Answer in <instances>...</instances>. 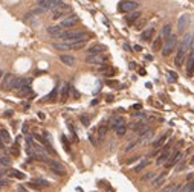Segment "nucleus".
<instances>
[{
    "mask_svg": "<svg viewBox=\"0 0 194 192\" xmlns=\"http://www.w3.org/2000/svg\"><path fill=\"white\" fill-rule=\"evenodd\" d=\"M58 38L63 40V41H67V43H81V41H87L89 35L84 31H72V29H69V31H63Z\"/></svg>",
    "mask_w": 194,
    "mask_h": 192,
    "instance_id": "f03ea898",
    "label": "nucleus"
},
{
    "mask_svg": "<svg viewBox=\"0 0 194 192\" xmlns=\"http://www.w3.org/2000/svg\"><path fill=\"white\" fill-rule=\"evenodd\" d=\"M171 29H173V26L171 25H165L164 28H162V31H161V37L165 40L167 37H170L171 35Z\"/></svg>",
    "mask_w": 194,
    "mask_h": 192,
    "instance_id": "bb28decb",
    "label": "nucleus"
},
{
    "mask_svg": "<svg viewBox=\"0 0 194 192\" xmlns=\"http://www.w3.org/2000/svg\"><path fill=\"white\" fill-rule=\"evenodd\" d=\"M31 81H32L31 78H15L12 90H20L21 87H25V85H31Z\"/></svg>",
    "mask_w": 194,
    "mask_h": 192,
    "instance_id": "ddd939ff",
    "label": "nucleus"
},
{
    "mask_svg": "<svg viewBox=\"0 0 194 192\" xmlns=\"http://www.w3.org/2000/svg\"><path fill=\"white\" fill-rule=\"evenodd\" d=\"M3 76V73H2V70H0V78H2Z\"/></svg>",
    "mask_w": 194,
    "mask_h": 192,
    "instance_id": "6e6d98bb",
    "label": "nucleus"
},
{
    "mask_svg": "<svg viewBox=\"0 0 194 192\" xmlns=\"http://www.w3.org/2000/svg\"><path fill=\"white\" fill-rule=\"evenodd\" d=\"M115 131H116V136L122 137V136H126V133H127V125H126V124H124V125H121V127H118Z\"/></svg>",
    "mask_w": 194,
    "mask_h": 192,
    "instance_id": "473e14b6",
    "label": "nucleus"
},
{
    "mask_svg": "<svg viewBox=\"0 0 194 192\" xmlns=\"http://www.w3.org/2000/svg\"><path fill=\"white\" fill-rule=\"evenodd\" d=\"M72 88H70V85L67 84V82H64L63 85H61V101L63 102H66L67 101V96H69V91H70Z\"/></svg>",
    "mask_w": 194,
    "mask_h": 192,
    "instance_id": "4be33fe9",
    "label": "nucleus"
},
{
    "mask_svg": "<svg viewBox=\"0 0 194 192\" xmlns=\"http://www.w3.org/2000/svg\"><path fill=\"white\" fill-rule=\"evenodd\" d=\"M0 140L5 142V143H11L12 142V137H11L8 130H0Z\"/></svg>",
    "mask_w": 194,
    "mask_h": 192,
    "instance_id": "b1692460",
    "label": "nucleus"
},
{
    "mask_svg": "<svg viewBox=\"0 0 194 192\" xmlns=\"http://www.w3.org/2000/svg\"><path fill=\"white\" fill-rule=\"evenodd\" d=\"M124 124H126V117H122V116H113L110 119V128H113V130H116L118 127L124 125Z\"/></svg>",
    "mask_w": 194,
    "mask_h": 192,
    "instance_id": "f8f14e48",
    "label": "nucleus"
},
{
    "mask_svg": "<svg viewBox=\"0 0 194 192\" xmlns=\"http://www.w3.org/2000/svg\"><path fill=\"white\" fill-rule=\"evenodd\" d=\"M47 165H49L51 171H52L54 174H57V175H60V177L66 175V168H64L60 162H57V160H49V162H47Z\"/></svg>",
    "mask_w": 194,
    "mask_h": 192,
    "instance_id": "6e6552de",
    "label": "nucleus"
},
{
    "mask_svg": "<svg viewBox=\"0 0 194 192\" xmlns=\"http://www.w3.org/2000/svg\"><path fill=\"white\" fill-rule=\"evenodd\" d=\"M78 21H80V18H78L77 15H67V17H64V18L61 20L60 26H61L63 29H69V28H74Z\"/></svg>",
    "mask_w": 194,
    "mask_h": 192,
    "instance_id": "9d476101",
    "label": "nucleus"
},
{
    "mask_svg": "<svg viewBox=\"0 0 194 192\" xmlns=\"http://www.w3.org/2000/svg\"><path fill=\"white\" fill-rule=\"evenodd\" d=\"M106 51V47L103 46V44H93V46H90L89 47V54H103Z\"/></svg>",
    "mask_w": 194,
    "mask_h": 192,
    "instance_id": "5701e85b",
    "label": "nucleus"
},
{
    "mask_svg": "<svg viewBox=\"0 0 194 192\" xmlns=\"http://www.w3.org/2000/svg\"><path fill=\"white\" fill-rule=\"evenodd\" d=\"M80 121H81V124H83L84 127H89V125H90V119H89L87 116H84V114L80 116Z\"/></svg>",
    "mask_w": 194,
    "mask_h": 192,
    "instance_id": "ea45409f",
    "label": "nucleus"
},
{
    "mask_svg": "<svg viewBox=\"0 0 194 192\" xmlns=\"http://www.w3.org/2000/svg\"><path fill=\"white\" fill-rule=\"evenodd\" d=\"M145 25V20H139L138 23H135V26H136V29H142V26Z\"/></svg>",
    "mask_w": 194,
    "mask_h": 192,
    "instance_id": "c03bdc74",
    "label": "nucleus"
},
{
    "mask_svg": "<svg viewBox=\"0 0 194 192\" xmlns=\"http://www.w3.org/2000/svg\"><path fill=\"white\" fill-rule=\"evenodd\" d=\"M180 190H186V192L194 190V180H192V181H189V183H186V184H185V187H180Z\"/></svg>",
    "mask_w": 194,
    "mask_h": 192,
    "instance_id": "e433bc0d",
    "label": "nucleus"
},
{
    "mask_svg": "<svg viewBox=\"0 0 194 192\" xmlns=\"http://www.w3.org/2000/svg\"><path fill=\"white\" fill-rule=\"evenodd\" d=\"M135 9H138V3L133 2V0H122V2H119V5H118L119 12H130Z\"/></svg>",
    "mask_w": 194,
    "mask_h": 192,
    "instance_id": "423d86ee",
    "label": "nucleus"
},
{
    "mask_svg": "<svg viewBox=\"0 0 194 192\" xmlns=\"http://www.w3.org/2000/svg\"><path fill=\"white\" fill-rule=\"evenodd\" d=\"M0 175H3V169H2V168H0Z\"/></svg>",
    "mask_w": 194,
    "mask_h": 192,
    "instance_id": "5fc2aeb1",
    "label": "nucleus"
},
{
    "mask_svg": "<svg viewBox=\"0 0 194 192\" xmlns=\"http://www.w3.org/2000/svg\"><path fill=\"white\" fill-rule=\"evenodd\" d=\"M11 114H12V111H11V110H8V111H5V114H3V116H5V117H11Z\"/></svg>",
    "mask_w": 194,
    "mask_h": 192,
    "instance_id": "8fccbe9b",
    "label": "nucleus"
},
{
    "mask_svg": "<svg viewBox=\"0 0 194 192\" xmlns=\"http://www.w3.org/2000/svg\"><path fill=\"white\" fill-rule=\"evenodd\" d=\"M107 85H118V82H115V81H107Z\"/></svg>",
    "mask_w": 194,
    "mask_h": 192,
    "instance_id": "3c124183",
    "label": "nucleus"
},
{
    "mask_svg": "<svg viewBox=\"0 0 194 192\" xmlns=\"http://www.w3.org/2000/svg\"><path fill=\"white\" fill-rule=\"evenodd\" d=\"M167 139H168V133H165V134H162V136H159L154 142H153V147L156 148V150H159L162 145H164V143L167 142Z\"/></svg>",
    "mask_w": 194,
    "mask_h": 192,
    "instance_id": "aec40b11",
    "label": "nucleus"
},
{
    "mask_svg": "<svg viewBox=\"0 0 194 192\" xmlns=\"http://www.w3.org/2000/svg\"><path fill=\"white\" fill-rule=\"evenodd\" d=\"M57 96H58V87H55L49 94L46 96V98L43 99V101H47V102H54V101H57Z\"/></svg>",
    "mask_w": 194,
    "mask_h": 192,
    "instance_id": "a878e982",
    "label": "nucleus"
},
{
    "mask_svg": "<svg viewBox=\"0 0 194 192\" xmlns=\"http://www.w3.org/2000/svg\"><path fill=\"white\" fill-rule=\"evenodd\" d=\"M107 130H109V127H107L106 124H101V125L98 127V137H100L101 140L106 137V134H107Z\"/></svg>",
    "mask_w": 194,
    "mask_h": 192,
    "instance_id": "c756f323",
    "label": "nucleus"
},
{
    "mask_svg": "<svg viewBox=\"0 0 194 192\" xmlns=\"http://www.w3.org/2000/svg\"><path fill=\"white\" fill-rule=\"evenodd\" d=\"M138 143H139V140H135V142H130L129 143V145L124 148V151H132V148H135L136 145H138Z\"/></svg>",
    "mask_w": 194,
    "mask_h": 192,
    "instance_id": "a19ab883",
    "label": "nucleus"
},
{
    "mask_svg": "<svg viewBox=\"0 0 194 192\" xmlns=\"http://www.w3.org/2000/svg\"><path fill=\"white\" fill-rule=\"evenodd\" d=\"M31 93H32L31 85H25V87H21V88L17 91V94H18V96H28V94H31Z\"/></svg>",
    "mask_w": 194,
    "mask_h": 192,
    "instance_id": "7c9ffc66",
    "label": "nucleus"
},
{
    "mask_svg": "<svg viewBox=\"0 0 194 192\" xmlns=\"http://www.w3.org/2000/svg\"><path fill=\"white\" fill-rule=\"evenodd\" d=\"M89 140H90V142L93 143V145H95V147H96V145H98V142H96V140H95V137H93V134H89Z\"/></svg>",
    "mask_w": 194,
    "mask_h": 192,
    "instance_id": "49530a36",
    "label": "nucleus"
},
{
    "mask_svg": "<svg viewBox=\"0 0 194 192\" xmlns=\"http://www.w3.org/2000/svg\"><path fill=\"white\" fill-rule=\"evenodd\" d=\"M164 190H180V186L179 184H170V186L164 187Z\"/></svg>",
    "mask_w": 194,
    "mask_h": 192,
    "instance_id": "79ce46f5",
    "label": "nucleus"
},
{
    "mask_svg": "<svg viewBox=\"0 0 194 192\" xmlns=\"http://www.w3.org/2000/svg\"><path fill=\"white\" fill-rule=\"evenodd\" d=\"M186 23H188V15H186V14L180 15V17H179V21H177V31H179V32H183V31H185Z\"/></svg>",
    "mask_w": 194,
    "mask_h": 192,
    "instance_id": "a211bd4d",
    "label": "nucleus"
},
{
    "mask_svg": "<svg viewBox=\"0 0 194 192\" xmlns=\"http://www.w3.org/2000/svg\"><path fill=\"white\" fill-rule=\"evenodd\" d=\"M63 2H64V0H40L38 5H40V8H43L44 11H47V9H52V11H54L55 8L61 6Z\"/></svg>",
    "mask_w": 194,
    "mask_h": 192,
    "instance_id": "0eeeda50",
    "label": "nucleus"
},
{
    "mask_svg": "<svg viewBox=\"0 0 194 192\" xmlns=\"http://www.w3.org/2000/svg\"><path fill=\"white\" fill-rule=\"evenodd\" d=\"M168 157H170V150H162V154H159L157 156V160H156V165H164L167 160H168Z\"/></svg>",
    "mask_w": 194,
    "mask_h": 192,
    "instance_id": "6ab92c4d",
    "label": "nucleus"
},
{
    "mask_svg": "<svg viewBox=\"0 0 194 192\" xmlns=\"http://www.w3.org/2000/svg\"><path fill=\"white\" fill-rule=\"evenodd\" d=\"M17 189H18V190H21V192H25V190H26V187H23V186H18Z\"/></svg>",
    "mask_w": 194,
    "mask_h": 192,
    "instance_id": "864d4df0",
    "label": "nucleus"
},
{
    "mask_svg": "<svg viewBox=\"0 0 194 192\" xmlns=\"http://www.w3.org/2000/svg\"><path fill=\"white\" fill-rule=\"evenodd\" d=\"M162 44H164V38L159 35L154 41H153V46H151V49H153V52H157V51H161L162 49Z\"/></svg>",
    "mask_w": 194,
    "mask_h": 192,
    "instance_id": "393cba45",
    "label": "nucleus"
},
{
    "mask_svg": "<svg viewBox=\"0 0 194 192\" xmlns=\"http://www.w3.org/2000/svg\"><path fill=\"white\" fill-rule=\"evenodd\" d=\"M60 61H61L63 64L69 66V67H74V66H75V63H77L75 57H72V55H67V54H63V55H60Z\"/></svg>",
    "mask_w": 194,
    "mask_h": 192,
    "instance_id": "4468645a",
    "label": "nucleus"
},
{
    "mask_svg": "<svg viewBox=\"0 0 194 192\" xmlns=\"http://www.w3.org/2000/svg\"><path fill=\"white\" fill-rule=\"evenodd\" d=\"M61 143L64 145L66 151H67V153H70V145H69V142H67V137H66V136H61Z\"/></svg>",
    "mask_w": 194,
    "mask_h": 192,
    "instance_id": "4c0bfd02",
    "label": "nucleus"
},
{
    "mask_svg": "<svg viewBox=\"0 0 194 192\" xmlns=\"http://www.w3.org/2000/svg\"><path fill=\"white\" fill-rule=\"evenodd\" d=\"M177 44H179V40H177V37L171 34L170 37H167V38L164 40V44H162L161 54H162L164 57H168V55H171V54L176 51Z\"/></svg>",
    "mask_w": 194,
    "mask_h": 192,
    "instance_id": "7ed1b4c3",
    "label": "nucleus"
},
{
    "mask_svg": "<svg viewBox=\"0 0 194 192\" xmlns=\"http://www.w3.org/2000/svg\"><path fill=\"white\" fill-rule=\"evenodd\" d=\"M5 184H9V180H8V178H3V180H0V186H5Z\"/></svg>",
    "mask_w": 194,
    "mask_h": 192,
    "instance_id": "de8ad7c7",
    "label": "nucleus"
},
{
    "mask_svg": "<svg viewBox=\"0 0 194 192\" xmlns=\"http://www.w3.org/2000/svg\"><path fill=\"white\" fill-rule=\"evenodd\" d=\"M191 44V35L189 34H185L183 40L177 44L176 47V57H174V64L177 67H182L183 66V61H185V57H186V51Z\"/></svg>",
    "mask_w": 194,
    "mask_h": 192,
    "instance_id": "f257e3e1",
    "label": "nucleus"
},
{
    "mask_svg": "<svg viewBox=\"0 0 194 192\" xmlns=\"http://www.w3.org/2000/svg\"><path fill=\"white\" fill-rule=\"evenodd\" d=\"M127 14H129V15H126V21L130 23V25H133V23H135L136 20H139L141 15H142L141 11H136V9H135V11H130V12H127Z\"/></svg>",
    "mask_w": 194,
    "mask_h": 192,
    "instance_id": "2eb2a0df",
    "label": "nucleus"
},
{
    "mask_svg": "<svg viewBox=\"0 0 194 192\" xmlns=\"http://www.w3.org/2000/svg\"><path fill=\"white\" fill-rule=\"evenodd\" d=\"M14 82H15V76L8 73L3 76V81H2V90H12L14 88Z\"/></svg>",
    "mask_w": 194,
    "mask_h": 192,
    "instance_id": "9b49d317",
    "label": "nucleus"
},
{
    "mask_svg": "<svg viewBox=\"0 0 194 192\" xmlns=\"http://www.w3.org/2000/svg\"><path fill=\"white\" fill-rule=\"evenodd\" d=\"M138 159H139V156H135V157H132V159H129V160H127L126 163H127V165H132V163H135V162H136Z\"/></svg>",
    "mask_w": 194,
    "mask_h": 192,
    "instance_id": "a18cd8bd",
    "label": "nucleus"
},
{
    "mask_svg": "<svg viewBox=\"0 0 194 192\" xmlns=\"http://www.w3.org/2000/svg\"><path fill=\"white\" fill-rule=\"evenodd\" d=\"M182 159H183V154H182L179 150H174V153H173V154H170L168 160L165 162V166H167V168H171V166L177 165Z\"/></svg>",
    "mask_w": 194,
    "mask_h": 192,
    "instance_id": "1a4fd4ad",
    "label": "nucleus"
},
{
    "mask_svg": "<svg viewBox=\"0 0 194 192\" xmlns=\"http://www.w3.org/2000/svg\"><path fill=\"white\" fill-rule=\"evenodd\" d=\"M148 165H150V159H144L141 163H138V165L135 166V171H136V172H141V171L144 169V168H145V166H148Z\"/></svg>",
    "mask_w": 194,
    "mask_h": 192,
    "instance_id": "c85d7f7f",
    "label": "nucleus"
},
{
    "mask_svg": "<svg viewBox=\"0 0 194 192\" xmlns=\"http://www.w3.org/2000/svg\"><path fill=\"white\" fill-rule=\"evenodd\" d=\"M61 32H63V28H61L60 25H55V26H49V28H47V34H49L51 37H54V38H58V37L61 35Z\"/></svg>",
    "mask_w": 194,
    "mask_h": 192,
    "instance_id": "dca6fc26",
    "label": "nucleus"
},
{
    "mask_svg": "<svg viewBox=\"0 0 194 192\" xmlns=\"http://www.w3.org/2000/svg\"><path fill=\"white\" fill-rule=\"evenodd\" d=\"M154 175H156L154 172H147V174H145V175L142 177V180H144V181H147V180H153V178H154Z\"/></svg>",
    "mask_w": 194,
    "mask_h": 192,
    "instance_id": "37998d69",
    "label": "nucleus"
},
{
    "mask_svg": "<svg viewBox=\"0 0 194 192\" xmlns=\"http://www.w3.org/2000/svg\"><path fill=\"white\" fill-rule=\"evenodd\" d=\"M133 49H135V51H142V47H141V46H138V44H136V46H135V47H133Z\"/></svg>",
    "mask_w": 194,
    "mask_h": 192,
    "instance_id": "603ef678",
    "label": "nucleus"
},
{
    "mask_svg": "<svg viewBox=\"0 0 194 192\" xmlns=\"http://www.w3.org/2000/svg\"><path fill=\"white\" fill-rule=\"evenodd\" d=\"M70 12H72V8L63 3L61 6H58V8H55V9H54V12H52V18H54V20H60V18L67 17Z\"/></svg>",
    "mask_w": 194,
    "mask_h": 192,
    "instance_id": "39448f33",
    "label": "nucleus"
},
{
    "mask_svg": "<svg viewBox=\"0 0 194 192\" xmlns=\"http://www.w3.org/2000/svg\"><path fill=\"white\" fill-rule=\"evenodd\" d=\"M151 137H153V130H147L141 134L139 142H148V140H151Z\"/></svg>",
    "mask_w": 194,
    "mask_h": 192,
    "instance_id": "cd10ccee",
    "label": "nucleus"
},
{
    "mask_svg": "<svg viewBox=\"0 0 194 192\" xmlns=\"http://www.w3.org/2000/svg\"><path fill=\"white\" fill-rule=\"evenodd\" d=\"M0 165L9 166V165H11V159H9V157H5V156H0Z\"/></svg>",
    "mask_w": 194,
    "mask_h": 192,
    "instance_id": "c9c22d12",
    "label": "nucleus"
},
{
    "mask_svg": "<svg viewBox=\"0 0 194 192\" xmlns=\"http://www.w3.org/2000/svg\"><path fill=\"white\" fill-rule=\"evenodd\" d=\"M165 177H167V172H162V174H159V175H154V178L151 180V184H153L154 187H159V186L164 183Z\"/></svg>",
    "mask_w": 194,
    "mask_h": 192,
    "instance_id": "412c9836",
    "label": "nucleus"
},
{
    "mask_svg": "<svg viewBox=\"0 0 194 192\" xmlns=\"http://www.w3.org/2000/svg\"><path fill=\"white\" fill-rule=\"evenodd\" d=\"M153 35H154V28H147L145 31H142L141 40H144V41H150V40H153Z\"/></svg>",
    "mask_w": 194,
    "mask_h": 192,
    "instance_id": "f3484780",
    "label": "nucleus"
},
{
    "mask_svg": "<svg viewBox=\"0 0 194 192\" xmlns=\"http://www.w3.org/2000/svg\"><path fill=\"white\" fill-rule=\"evenodd\" d=\"M32 183L38 184L40 187H46V186H49V181L44 180V178H34V180H32Z\"/></svg>",
    "mask_w": 194,
    "mask_h": 192,
    "instance_id": "72a5a7b5",
    "label": "nucleus"
},
{
    "mask_svg": "<svg viewBox=\"0 0 194 192\" xmlns=\"http://www.w3.org/2000/svg\"><path fill=\"white\" fill-rule=\"evenodd\" d=\"M168 76H170V78H168L170 82H176V81H177V73H174V72H171V70L168 72Z\"/></svg>",
    "mask_w": 194,
    "mask_h": 192,
    "instance_id": "58836bf2",
    "label": "nucleus"
},
{
    "mask_svg": "<svg viewBox=\"0 0 194 192\" xmlns=\"http://www.w3.org/2000/svg\"><path fill=\"white\" fill-rule=\"evenodd\" d=\"M192 73H194V58L189 60V61H186V75L188 76H192Z\"/></svg>",
    "mask_w": 194,
    "mask_h": 192,
    "instance_id": "2f4dec72",
    "label": "nucleus"
},
{
    "mask_svg": "<svg viewBox=\"0 0 194 192\" xmlns=\"http://www.w3.org/2000/svg\"><path fill=\"white\" fill-rule=\"evenodd\" d=\"M11 175H12V177H15V178H20V180L26 178V175L23 174L21 171H15V169H14V171H11Z\"/></svg>",
    "mask_w": 194,
    "mask_h": 192,
    "instance_id": "f704fd0d",
    "label": "nucleus"
},
{
    "mask_svg": "<svg viewBox=\"0 0 194 192\" xmlns=\"http://www.w3.org/2000/svg\"><path fill=\"white\" fill-rule=\"evenodd\" d=\"M106 99H107V102H113V99H115V98H113V94H107V98H106Z\"/></svg>",
    "mask_w": 194,
    "mask_h": 192,
    "instance_id": "09e8293b",
    "label": "nucleus"
},
{
    "mask_svg": "<svg viewBox=\"0 0 194 192\" xmlns=\"http://www.w3.org/2000/svg\"><path fill=\"white\" fill-rule=\"evenodd\" d=\"M86 63L93 64V66H104L107 63V57L103 55V54H87Z\"/></svg>",
    "mask_w": 194,
    "mask_h": 192,
    "instance_id": "20e7f679",
    "label": "nucleus"
},
{
    "mask_svg": "<svg viewBox=\"0 0 194 192\" xmlns=\"http://www.w3.org/2000/svg\"><path fill=\"white\" fill-rule=\"evenodd\" d=\"M191 163H194V157H192V159H191Z\"/></svg>",
    "mask_w": 194,
    "mask_h": 192,
    "instance_id": "4d7b16f0",
    "label": "nucleus"
}]
</instances>
